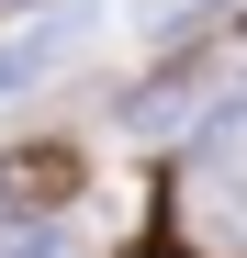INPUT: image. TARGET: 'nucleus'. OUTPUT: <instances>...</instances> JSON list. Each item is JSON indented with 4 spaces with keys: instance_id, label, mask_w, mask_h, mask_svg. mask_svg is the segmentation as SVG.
I'll use <instances>...</instances> for the list:
<instances>
[{
    "instance_id": "2",
    "label": "nucleus",
    "mask_w": 247,
    "mask_h": 258,
    "mask_svg": "<svg viewBox=\"0 0 247 258\" xmlns=\"http://www.w3.org/2000/svg\"><path fill=\"white\" fill-rule=\"evenodd\" d=\"M0 258H68V225H45V213H23V225H0Z\"/></svg>"
},
{
    "instance_id": "1",
    "label": "nucleus",
    "mask_w": 247,
    "mask_h": 258,
    "mask_svg": "<svg viewBox=\"0 0 247 258\" xmlns=\"http://www.w3.org/2000/svg\"><path fill=\"white\" fill-rule=\"evenodd\" d=\"M79 56V12L68 23H34V34H12V45H0V101H23V90H45V79Z\"/></svg>"
}]
</instances>
